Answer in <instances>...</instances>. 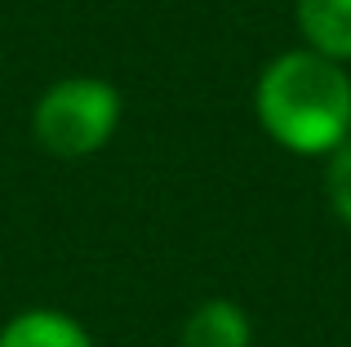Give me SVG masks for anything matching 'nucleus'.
<instances>
[{
    "instance_id": "f257e3e1",
    "label": "nucleus",
    "mask_w": 351,
    "mask_h": 347,
    "mask_svg": "<svg viewBox=\"0 0 351 347\" xmlns=\"http://www.w3.org/2000/svg\"><path fill=\"white\" fill-rule=\"evenodd\" d=\"M254 116L276 147L293 156H334L351 143V71L325 53L285 49L258 71Z\"/></svg>"
},
{
    "instance_id": "f03ea898",
    "label": "nucleus",
    "mask_w": 351,
    "mask_h": 347,
    "mask_svg": "<svg viewBox=\"0 0 351 347\" xmlns=\"http://www.w3.org/2000/svg\"><path fill=\"white\" fill-rule=\"evenodd\" d=\"M120 89L103 76H62L36 98L32 139L49 156L80 160L103 152L120 130Z\"/></svg>"
},
{
    "instance_id": "7ed1b4c3",
    "label": "nucleus",
    "mask_w": 351,
    "mask_h": 347,
    "mask_svg": "<svg viewBox=\"0 0 351 347\" xmlns=\"http://www.w3.org/2000/svg\"><path fill=\"white\" fill-rule=\"evenodd\" d=\"M178 347H254V321L236 298H205L187 312Z\"/></svg>"
},
{
    "instance_id": "20e7f679",
    "label": "nucleus",
    "mask_w": 351,
    "mask_h": 347,
    "mask_svg": "<svg viewBox=\"0 0 351 347\" xmlns=\"http://www.w3.org/2000/svg\"><path fill=\"white\" fill-rule=\"evenodd\" d=\"M0 347H94V339L62 307H23L0 325Z\"/></svg>"
},
{
    "instance_id": "39448f33",
    "label": "nucleus",
    "mask_w": 351,
    "mask_h": 347,
    "mask_svg": "<svg viewBox=\"0 0 351 347\" xmlns=\"http://www.w3.org/2000/svg\"><path fill=\"white\" fill-rule=\"evenodd\" d=\"M293 23L307 49L351 62V0H293Z\"/></svg>"
},
{
    "instance_id": "423d86ee",
    "label": "nucleus",
    "mask_w": 351,
    "mask_h": 347,
    "mask_svg": "<svg viewBox=\"0 0 351 347\" xmlns=\"http://www.w3.org/2000/svg\"><path fill=\"white\" fill-rule=\"evenodd\" d=\"M325 160H329L325 165V200L338 214V223L351 227V143H343V147Z\"/></svg>"
}]
</instances>
